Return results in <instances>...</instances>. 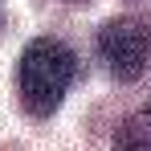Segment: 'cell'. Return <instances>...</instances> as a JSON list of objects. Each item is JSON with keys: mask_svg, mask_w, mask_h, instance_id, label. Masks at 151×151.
Segmentation results:
<instances>
[{"mask_svg": "<svg viewBox=\"0 0 151 151\" xmlns=\"http://www.w3.org/2000/svg\"><path fill=\"white\" fill-rule=\"evenodd\" d=\"M94 45H98V57H102V65L110 70L114 82H135V78L143 74V65H147L151 37H147V29H143V21L114 17V21H106L98 29Z\"/></svg>", "mask_w": 151, "mask_h": 151, "instance_id": "obj_2", "label": "cell"}, {"mask_svg": "<svg viewBox=\"0 0 151 151\" xmlns=\"http://www.w3.org/2000/svg\"><path fill=\"white\" fill-rule=\"evenodd\" d=\"M78 78V57L70 45H61L57 37H37L25 45L21 65H17V86H21V102L33 119H49L57 102L65 98V90Z\"/></svg>", "mask_w": 151, "mask_h": 151, "instance_id": "obj_1", "label": "cell"}]
</instances>
